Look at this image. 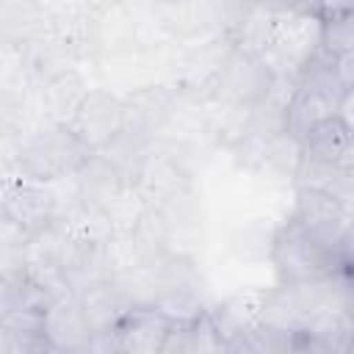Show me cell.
Instances as JSON below:
<instances>
[{
    "mask_svg": "<svg viewBox=\"0 0 354 354\" xmlns=\"http://www.w3.org/2000/svg\"><path fill=\"white\" fill-rule=\"evenodd\" d=\"M268 254L282 285L315 282V279H326L348 271V252L326 246L324 241L310 235L304 227H299L290 216L274 232Z\"/></svg>",
    "mask_w": 354,
    "mask_h": 354,
    "instance_id": "cell-1",
    "label": "cell"
},
{
    "mask_svg": "<svg viewBox=\"0 0 354 354\" xmlns=\"http://www.w3.org/2000/svg\"><path fill=\"white\" fill-rule=\"evenodd\" d=\"M94 158V149L69 127L53 124L30 136L17 152V169L22 180L30 183H53L69 174H80V169Z\"/></svg>",
    "mask_w": 354,
    "mask_h": 354,
    "instance_id": "cell-2",
    "label": "cell"
},
{
    "mask_svg": "<svg viewBox=\"0 0 354 354\" xmlns=\"http://www.w3.org/2000/svg\"><path fill=\"white\" fill-rule=\"evenodd\" d=\"M277 86V69L268 64V58L260 50L252 47H235L218 66L216 88L218 94L232 102L238 111H249L271 100V91Z\"/></svg>",
    "mask_w": 354,
    "mask_h": 354,
    "instance_id": "cell-3",
    "label": "cell"
},
{
    "mask_svg": "<svg viewBox=\"0 0 354 354\" xmlns=\"http://www.w3.org/2000/svg\"><path fill=\"white\" fill-rule=\"evenodd\" d=\"M290 218L332 249L348 252V205L326 191L296 185Z\"/></svg>",
    "mask_w": 354,
    "mask_h": 354,
    "instance_id": "cell-4",
    "label": "cell"
},
{
    "mask_svg": "<svg viewBox=\"0 0 354 354\" xmlns=\"http://www.w3.org/2000/svg\"><path fill=\"white\" fill-rule=\"evenodd\" d=\"M127 108L108 91H86L72 108V119L66 122L94 152H102L124 127Z\"/></svg>",
    "mask_w": 354,
    "mask_h": 354,
    "instance_id": "cell-5",
    "label": "cell"
},
{
    "mask_svg": "<svg viewBox=\"0 0 354 354\" xmlns=\"http://www.w3.org/2000/svg\"><path fill=\"white\" fill-rule=\"evenodd\" d=\"M169 329H171V321L160 310H155L152 304L130 307L116 321V326L111 329L113 351H127V354H155V351H163Z\"/></svg>",
    "mask_w": 354,
    "mask_h": 354,
    "instance_id": "cell-6",
    "label": "cell"
},
{
    "mask_svg": "<svg viewBox=\"0 0 354 354\" xmlns=\"http://www.w3.org/2000/svg\"><path fill=\"white\" fill-rule=\"evenodd\" d=\"M296 147H299L296 160L351 169V124L346 113H332L329 119L318 122Z\"/></svg>",
    "mask_w": 354,
    "mask_h": 354,
    "instance_id": "cell-7",
    "label": "cell"
},
{
    "mask_svg": "<svg viewBox=\"0 0 354 354\" xmlns=\"http://www.w3.org/2000/svg\"><path fill=\"white\" fill-rule=\"evenodd\" d=\"M0 213L8 224L25 230V232H41L53 221V199L41 188V183L17 180L8 183L0 194Z\"/></svg>",
    "mask_w": 354,
    "mask_h": 354,
    "instance_id": "cell-8",
    "label": "cell"
},
{
    "mask_svg": "<svg viewBox=\"0 0 354 354\" xmlns=\"http://www.w3.org/2000/svg\"><path fill=\"white\" fill-rule=\"evenodd\" d=\"M77 310L86 321V326L91 329L94 337L100 335H111V329L116 326V321L133 307L124 296V290L113 282V279H91L80 293H77Z\"/></svg>",
    "mask_w": 354,
    "mask_h": 354,
    "instance_id": "cell-9",
    "label": "cell"
},
{
    "mask_svg": "<svg viewBox=\"0 0 354 354\" xmlns=\"http://www.w3.org/2000/svg\"><path fill=\"white\" fill-rule=\"evenodd\" d=\"M41 332L50 343V348H69V351H83L91 348V329L86 326L77 301L66 299H50L41 310Z\"/></svg>",
    "mask_w": 354,
    "mask_h": 354,
    "instance_id": "cell-10",
    "label": "cell"
},
{
    "mask_svg": "<svg viewBox=\"0 0 354 354\" xmlns=\"http://www.w3.org/2000/svg\"><path fill=\"white\" fill-rule=\"evenodd\" d=\"M50 299L44 296L41 282L25 268H6L0 271V315H19V313H41Z\"/></svg>",
    "mask_w": 354,
    "mask_h": 354,
    "instance_id": "cell-11",
    "label": "cell"
},
{
    "mask_svg": "<svg viewBox=\"0 0 354 354\" xmlns=\"http://www.w3.org/2000/svg\"><path fill=\"white\" fill-rule=\"evenodd\" d=\"M318 50L329 58L354 55V14L351 11L318 17Z\"/></svg>",
    "mask_w": 354,
    "mask_h": 354,
    "instance_id": "cell-12",
    "label": "cell"
},
{
    "mask_svg": "<svg viewBox=\"0 0 354 354\" xmlns=\"http://www.w3.org/2000/svg\"><path fill=\"white\" fill-rule=\"evenodd\" d=\"M301 6L307 11H313L315 17H326V14H337V11H351L354 0H304Z\"/></svg>",
    "mask_w": 354,
    "mask_h": 354,
    "instance_id": "cell-13",
    "label": "cell"
},
{
    "mask_svg": "<svg viewBox=\"0 0 354 354\" xmlns=\"http://www.w3.org/2000/svg\"><path fill=\"white\" fill-rule=\"evenodd\" d=\"M254 8L260 11H268V14H282V11H293L299 8L304 0H249Z\"/></svg>",
    "mask_w": 354,
    "mask_h": 354,
    "instance_id": "cell-14",
    "label": "cell"
},
{
    "mask_svg": "<svg viewBox=\"0 0 354 354\" xmlns=\"http://www.w3.org/2000/svg\"><path fill=\"white\" fill-rule=\"evenodd\" d=\"M0 351H14V340H11V329H8V324L3 321V315H0Z\"/></svg>",
    "mask_w": 354,
    "mask_h": 354,
    "instance_id": "cell-15",
    "label": "cell"
},
{
    "mask_svg": "<svg viewBox=\"0 0 354 354\" xmlns=\"http://www.w3.org/2000/svg\"><path fill=\"white\" fill-rule=\"evenodd\" d=\"M163 3H180V0H163Z\"/></svg>",
    "mask_w": 354,
    "mask_h": 354,
    "instance_id": "cell-16",
    "label": "cell"
}]
</instances>
